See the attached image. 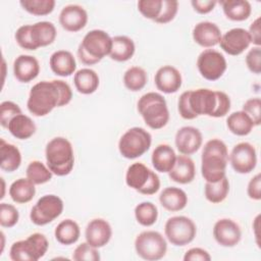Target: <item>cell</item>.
Listing matches in <instances>:
<instances>
[{"instance_id":"44","label":"cell","mask_w":261,"mask_h":261,"mask_svg":"<svg viewBox=\"0 0 261 261\" xmlns=\"http://www.w3.org/2000/svg\"><path fill=\"white\" fill-rule=\"evenodd\" d=\"M178 11V2L175 0H162V9L159 16L155 19L156 23L165 24L174 19Z\"/></svg>"},{"instance_id":"39","label":"cell","mask_w":261,"mask_h":261,"mask_svg":"<svg viewBox=\"0 0 261 261\" xmlns=\"http://www.w3.org/2000/svg\"><path fill=\"white\" fill-rule=\"evenodd\" d=\"M19 4L27 12L43 16L50 14L54 10L56 2L54 0H21Z\"/></svg>"},{"instance_id":"27","label":"cell","mask_w":261,"mask_h":261,"mask_svg":"<svg viewBox=\"0 0 261 261\" xmlns=\"http://www.w3.org/2000/svg\"><path fill=\"white\" fill-rule=\"evenodd\" d=\"M0 167L3 171L13 172L17 170L21 164V153L13 144L7 143L4 139L0 140Z\"/></svg>"},{"instance_id":"40","label":"cell","mask_w":261,"mask_h":261,"mask_svg":"<svg viewBox=\"0 0 261 261\" xmlns=\"http://www.w3.org/2000/svg\"><path fill=\"white\" fill-rule=\"evenodd\" d=\"M9 256L13 261H38L35 252L27 239L14 242L10 247Z\"/></svg>"},{"instance_id":"45","label":"cell","mask_w":261,"mask_h":261,"mask_svg":"<svg viewBox=\"0 0 261 261\" xmlns=\"http://www.w3.org/2000/svg\"><path fill=\"white\" fill-rule=\"evenodd\" d=\"M15 41L17 43V45L24 49V50H37L38 48L36 47L33 38H32V34H31V24H24L19 27L14 35Z\"/></svg>"},{"instance_id":"50","label":"cell","mask_w":261,"mask_h":261,"mask_svg":"<svg viewBox=\"0 0 261 261\" xmlns=\"http://www.w3.org/2000/svg\"><path fill=\"white\" fill-rule=\"evenodd\" d=\"M247 195L250 199L259 201L261 200V174L257 173L254 175L247 187Z\"/></svg>"},{"instance_id":"33","label":"cell","mask_w":261,"mask_h":261,"mask_svg":"<svg viewBox=\"0 0 261 261\" xmlns=\"http://www.w3.org/2000/svg\"><path fill=\"white\" fill-rule=\"evenodd\" d=\"M54 236L59 244L69 246L79 241L81 229L74 220L64 219L57 224L54 230Z\"/></svg>"},{"instance_id":"7","label":"cell","mask_w":261,"mask_h":261,"mask_svg":"<svg viewBox=\"0 0 261 261\" xmlns=\"http://www.w3.org/2000/svg\"><path fill=\"white\" fill-rule=\"evenodd\" d=\"M125 184L130 189L146 196L154 195L160 189V178L157 173L141 162H135L127 167Z\"/></svg>"},{"instance_id":"26","label":"cell","mask_w":261,"mask_h":261,"mask_svg":"<svg viewBox=\"0 0 261 261\" xmlns=\"http://www.w3.org/2000/svg\"><path fill=\"white\" fill-rule=\"evenodd\" d=\"M75 90L83 95H90L98 90L100 79L98 73L91 68H82L73 75Z\"/></svg>"},{"instance_id":"10","label":"cell","mask_w":261,"mask_h":261,"mask_svg":"<svg viewBox=\"0 0 261 261\" xmlns=\"http://www.w3.org/2000/svg\"><path fill=\"white\" fill-rule=\"evenodd\" d=\"M164 233L171 245L182 247L194 241L197 234V226L195 222L187 216H172L165 222Z\"/></svg>"},{"instance_id":"20","label":"cell","mask_w":261,"mask_h":261,"mask_svg":"<svg viewBox=\"0 0 261 261\" xmlns=\"http://www.w3.org/2000/svg\"><path fill=\"white\" fill-rule=\"evenodd\" d=\"M192 36L195 43L199 46L212 48L219 44L222 35L216 23L211 21H200L194 27Z\"/></svg>"},{"instance_id":"19","label":"cell","mask_w":261,"mask_h":261,"mask_svg":"<svg viewBox=\"0 0 261 261\" xmlns=\"http://www.w3.org/2000/svg\"><path fill=\"white\" fill-rule=\"evenodd\" d=\"M154 83L162 93L173 94L176 93L182 84V77L179 70L172 65H163L155 73Z\"/></svg>"},{"instance_id":"28","label":"cell","mask_w":261,"mask_h":261,"mask_svg":"<svg viewBox=\"0 0 261 261\" xmlns=\"http://www.w3.org/2000/svg\"><path fill=\"white\" fill-rule=\"evenodd\" d=\"M31 34L37 48L51 45L57 36L55 25L50 21H38L31 24Z\"/></svg>"},{"instance_id":"9","label":"cell","mask_w":261,"mask_h":261,"mask_svg":"<svg viewBox=\"0 0 261 261\" xmlns=\"http://www.w3.org/2000/svg\"><path fill=\"white\" fill-rule=\"evenodd\" d=\"M135 250L139 257L147 261L162 259L167 252V243L164 237L155 230H145L135 240Z\"/></svg>"},{"instance_id":"14","label":"cell","mask_w":261,"mask_h":261,"mask_svg":"<svg viewBox=\"0 0 261 261\" xmlns=\"http://www.w3.org/2000/svg\"><path fill=\"white\" fill-rule=\"evenodd\" d=\"M220 48L228 55L238 56L251 45V39L247 30L233 28L221 36Z\"/></svg>"},{"instance_id":"5","label":"cell","mask_w":261,"mask_h":261,"mask_svg":"<svg viewBox=\"0 0 261 261\" xmlns=\"http://www.w3.org/2000/svg\"><path fill=\"white\" fill-rule=\"evenodd\" d=\"M60 95L55 81H42L35 84L29 94L27 107L34 116L41 117L59 107Z\"/></svg>"},{"instance_id":"23","label":"cell","mask_w":261,"mask_h":261,"mask_svg":"<svg viewBox=\"0 0 261 261\" xmlns=\"http://www.w3.org/2000/svg\"><path fill=\"white\" fill-rule=\"evenodd\" d=\"M51 70L59 76H69L75 73L76 62L72 53L67 50H57L51 56L49 60Z\"/></svg>"},{"instance_id":"38","label":"cell","mask_w":261,"mask_h":261,"mask_svg":"<svg viewBox=\"0 0 261 261\" xmlns=\"http://www.w3.org/2000/svg\"><path fill=\"white\" fill-rule=\"evenodd\" d=\"M135 217L139 224L152 226L158 218V209L152 202H142L135 207Z\"/></svg>"},{"instance_id":"12","label":"cell","mask_w":261,"mask_h":261,"mask_svg":"<svg viewBox=\"0 0 261 261\" xmlns=\"http://www.w3.org/2000/svg\"><path fill=\"white\" fill-rule=\"evenodd\" d=\"M197 67L205 80L214 82L223 75L227 68V63L225 57L219 51L205 49L198 56Z\"/></svg>"},{"instance_id":"57","label":"cell","mask_w":261,"mask_h":261,"mask_svg":"<svg viewBox=\"0 0 261 261\" xmlns=\"http://www.w3.org/2000/svg\"><path fill=\"white\" fill-rule=\"evenodd\" d=\"M1 181H2V188H3V193L1 195V199H3V197H4V190H5V182H4V179L2 177H1Z\"/></svg>"},{"instance_id":"25","label":"cell","mask_w":261,"mask_h":261,"mask_svg":"<svg viewBox=\"0 0 261 261\" xmlns=\"http://www.w3.org/2000/svg\"><path fill=\"white\" fill-rule=\"evenodd\" d=\"M161 206L170 212L182 210L188 204V196L186 192L176 187H167L159 195Z\"/></svg>"},{"instance_id":"30","label":"cell","mask_w":261,"mask_h":261,"mask_svg":"<svg viewBox=\"0 0 261 261\" xmlns=\"http://www.w3.org/2000/svg\"><path fill=\"white\" fill-rule=\"evenodd\" d=\"M6 128L14 138L18 140H27L35 135L37 126L30 116L19 113L9 121Z\"/></svg>"},{"instance_id":"43","label":"cell","mask_w":261,"mask_h":261,"mask_svg":"<svg viewBox=\"0 0 261 261\" xmlns=\"http://www.w3.org/2000/svg\"><path fill=\"white\" fill-rule=\"evenodd\" d=\"M100 258L98 249L87 242L79 245L72 253V259L75 261H99Z\"/></svg>"},{"instance_id":"49","label":"cell","mask_w":261,"mask_h":261,"mask_svg":"<svg viewBox=\"0 0 261 261\" xmlns=\"http://www.w3.org/2000/svg\"><path fill=\"white\" fill-rule=\"evenodd\" d=\"M246 64L249 70L255 74L261 72V48L258 46L249 50L246 55Z\"/></svg>"},{"instance_id":"18","label":"cell","mask_w":261,"mask_h":261,"mask_svg":"<svg viewBox=\"0 0 261 261\" xmlns=\"http://www.w3.org/2000/svg\"><path fill=\"white\" fill-rule=\"evenodd\" d=\"M111 225L103 218H94L86 226V242L97 249L106 246L111 240Z\"/></svg>"},{"instance_id":"11","label":"cell","mask_w":261,"mask_h":261,"mask_svg":"<svg viewBox=\"0 0 261 261\" xmlns=\"http://www.w3.org/2000/svg\"><path fill=\"white\" fill-rule=\"evenodd\" d=\"M63 208L64 204L60 197L53 194L45 195L33 206L30 213V219L35 225L43 226L59 217Z\"/></svg>"},{"instance_id":"29","label":"cell","mask_w":261,"mask_h":261,"mask_svg":"<svg viewBox=\"0 0 261 261\" xmlns=\"http://www.w3.org/2000/svg\"><path fill=\"white\" fill-rule=\"evenodd\" d=\"M136 45L127 36H115L112 38V46L109 57L117 62H124L134 56Z\"/></svg>"},{"instance_id":"36","label":"cell","mask_w":261,"mask_h":261,"mask_svg":"<svg viewBox=\"0 0 261 261\" xmlns=\"http://www.w3.org/2000/svg\"><path fill=\"white\" fill-rule=\"evenodd\" d=\"M148 82V75L144 68L132 66L123 74L124 87L130 92H139L145 88Z\"/></svg>"},{"instance_id":"41","label":"cell","mask_w":261,"mask_h":261,"mask_svg":"<svg viewBox=\"0 0 261 261\" xmlns=\"http://www.w3.org/2000/svg\"><path fill=\"white\" fill-rule=\"evenodd\" d=\"M19 219L18 210L12 204L1 203L0 204V225L2 227H13Z\"/></svg>"},{"instance_id":"34","label":"cell","mask_w":261,"mask_h":261,"mask_svg":"<svg viewBox=\"0 0 261 261\" xmlns=\"http://www.w3.org/2000/svg\"><path fill=\"white\" fill-rule=\"evenodd\" d=\"M226 126L231 134L244 137L249 135L255 125L249 115L243 110H240L228 115L226 118Z\"/></svg>"},{"instance_id":"42","label":"cell","mask_w":261,"mask_h":261,"mask_svg":"<svg viewBox=\"0 0 261 261\" xmlns=\"http://www.w3.org/2000/svg\"><path fill=\"white\" fill-rule=\"evenodd\" d=\"M137 5L138 10L145 18L155 21L161 12L162 0H140Z\"/></svg>"},{"instance_id":"54","label":"cell","mask_w":261,"mask_h":261,"mask_svg":"<svg viewBox=\"0 0 261 261\" xmlns=\"http://www.w3.org/2000/svg\"><path fill=\"white\" fill-rule=\"evenodd\" d=\"M260 17H257L250 25L248 33L251 39V44L260 47L261 45V28H260Z\"/></svg>"},{"instance_id":"52","label":"cell","mask_w":261,"mask_h":261,"mask_svg":"<svg viewBox=\"0 0 261 261\" xmlns=\"http://www.w3.org/2000/svg\"><path fill=\"white\" fill-rule=\"evenodd\" d=\"M210 261L211 260V256L210 254L199 247H195V248H191L189 249L184 256V261Z\"/></svg>"},{"instance_id":"4","label":"cell","mask_w":261,"mask_h":261,"mask_svg":"<svg viewBox=\"0 0 261 261\" xmlns=\"http://www.w3.org/2000/svg\"><path fill=\"white\" fill-rule=\"evenodd\" d=\"M112 38L103 30L88 32L77 47V56L85 65H94L110 54Z\"/></svg>"},{"instance_id":"55","label":"cell","mask_w":261,"mask_h":261,"mask_svg":"<svg viewBox=\"0 0 261 261\" xmlns=\"http://www.w3.org/2000/svg\"><path fill=\"white\" fill-rule=\"evenodd\" d=\"M259 226H260V214H258L255 219H254V222H253V231H254V236H255V239H256V243L258 246H260V242H259V233H258V230H259Z\"/></svg>"},{"instance_id":"8","label":"cell","mask_w":261,"mask_h":261,"mask_svg":"<svg viewBox=\"0 0 261 261\" xmlns=\"http://www.w3.org/2000/svg\"><path fill=\"white\" fill-rule=\"evenodd\" d=\"M151 144V134L143 127L134 126L120 137L118 150L122 157L126 159H136L144 155L150 149Z\"/></svg>"},{"instance_id":"22","label":"cell","mask_w":261,"mask_h":261,"mask_svg":"<svg viewBox=\"0 0 261 261\" xmlns=\"http://www.w3.org/2000/svg\"><path fill=\"white\" fill-rule=\"evenodd\" d=\"M196 175V167L194 161L187 155L176 157L172 169L168 172L169 178L177 184L187 185L194 180Z\"/></svg>"},{"instance_id":"2","label":"cell","mask_w":261,"mask_h":261,"mask_svg":"<svg viewBox=\"0 0 261 261\" xmlns=\"http://www.w3.org/2000/svg\"><path fill=\"white\" fill-rule=\"evenodd\" d=\"M215 107V91L204 88L181 93L177 102L178 113L184 119L187 120L195 119L200 115L212 117Z\"/></svg>"},{"instance_id":"24","label":"cell","mask_w":261,"mask_h":261,"mask_svg":"<svg viewBox=\"0 0 261 261\" xmlns=\"http://www.w3.org/2000/svg\"><path fill=\"white\" fill-rule=\"evenodd\" d=\"M176 154L172 147L167 144H160L152 152L151 161L156 171L168 173L176 160Z\"/></svg>"},{"instance_id":"17","label":"cell","mask_w":261,"mask_h":261,"mask_svg":"<svg viewBox=\"0 0 261 261\" xmlns=\"http://www.w3.org/2000/svg\"><path fill=\"white\" fill-rule=\"evenodd\" d=\"M88 22V13L86 9L77 4L64 6L59 13V23L62 29L70 33H76L83 30Z\"/></svg>"},{"instance_id":"6","label":"cell","mask_w":261,"mask_h":261,"mask_svg":"<svg viewBox=\"0 0 261 261\" xmlns=\"http://www.w3.org/2000/svg\"><path fill=\"white\" fill-rule=\"evenodd\" d=\"M138 112L152 129L163 128L169 120V111L164 97L156 92L144 94L137 104Z\"/></svg>"},{"instance_id":"3","label":"cell","mask_w":261,"mask_h":261,"mask_svg":"<svg viewBox=\"0 0 261 261\" xmlns=\"http://www.w3.org/2000/svg\"><path fill=\"white\" fill-rule=\"evenodd\" d=\"M46 164L53 174L65 176L74 166V154L71 143L63 137L50 140L45 148Z\"/></svg>"},{"instance_id":"32","label":"cell","mask_w":261,"mask_h":261,"mask_svg":"<svg viewBox=\"0 0 261 261\" xmlns=\"http://www.w3.org/2000/svg\"><path fill=\"white\" fill-rule=\"evenodd\" d=\"M35 186L29 178L20 177L10 185L9 196L17 204L29 203L36 195Z\"/></svg>"},{"instance_id":"16","label":"cell","mask_w":261,"mask_h":261,"mask_svg":"<svg viewBox=\"0 0 261 261\" xmlns=\"http://www.w3.org/2000/svg\"><path fill=\"white\" fill-rule=\"evenodd\" d=\"M174 143L176 149L181 155L189 156L196 153L201 148L203 136L195 126H182L176 132Z\"/></svg>"},{"instance_id":"1","label":"cell","mask_w":261,"mask_h":261,"mask_svg":"<svg viewBox=\"0 0 261 261\" xmlns=\"http://www.w3.org/2000/svg\"><path fill=\"white\" fill-rule=\"evenodd\" d=\"M228 163V150L225 143L219 139L206 142L201 155V173L207 182L222 179Z\"/></svg>"},{"instance_id":"31","label":"cell","mask_w":261,"mask_h":261,"mask_svg":"<svg viewBox=\"0 0 261 261\" xmlns=\"http://www.w3.org/2000/svg\"><path fill=\"white\" fill-rule=\"evenodd\" d=\"M219 4L224 15L232 21H244L250 17L252 12L251 3L247 0H224Z\"/></svg>"},{"instance_id":"35","label":"cell","mask_w":261,"mask_h":261,"mask_svg":"<svg viewBox=\"0 0 261 261\" xmlns=\"http://www.w3.org/2000/svg\"><path fill=\"white\" fill-rule=\"evenodd\" d=\"M229 193V181L226 176L216 182L205 184L204 194L207 201L212 204H218L223 202Z\"/></svg>"},{"instance_id":"21","label":"cell","mask_w":261,"mask_h":261,"mask_svg":"<svg viewBox=\"0 0 261 261\" xmlns=\"http://www.w3.org/2000/svg\"><path fill=\"white\" fill-rule=\"evenodd\" d=\"M40 73V64L36 57L21 54L13 62L14 77L20 83H30Z\"/></svg>"},{"instance_id":"13","label":"cell","mask_w":261,"mask_h":261,"mask_svg":"<svg viewBox=\"0 0 261 261\" xmlns=\"http://www.w3.org/2000/svg\"><path fill=\"white\" fill-rule=\"evenodd\" d=\"M228 161L236 172L241 174L250 173L257 165L256 149L248 142H241L228 154Z\"/></svg>"},{"instance_id":"15","label":"cell","mask_w":261,"mask_h":261,"mask_svg":"<svg viewBox=\"0 0 261 261\" xmlns=\"http://www.w3.org/2000/svg\"><path fill=\"white\" fill-rule=\"evenodd\" d=\"M213 237L220 246L231 248L240 243L242 230L240 225L232 219L221 218L214 223Z\"/></svg>"},{"instance_id":"51","label":"cell","mask_w":261,"mask_h":261,"mask_svg":"<svg viewBox=\"0 0 261 261\" xmlns=\"http://www.w3.org/2000/svg\"><path fill=\"white\" fill-rule=\"evenodd\" d=\"M55 84L58 88L59 95H60V102H59V107L66 106L72 99V91L70 86L62 81V80H54Z\"/></svg>"},{"instance_id":"46","label":"cell","mask_w":261,"mask_h":261,"mask_svg":"<svg viewBox=\"0 0 261 261\" xmlns=\"http://www.w3.org/2000/svg\"><path fill=\"white\" fill-rule=\"evenodd\" d=\"M22 113L20 107L12 101H3L0 104V124L2 127H7L9 121L17 114Z\"/></svg>"},{"instance_id":"48","label":"cell","mask_w":261,"mask_h":261,"mask_svg":"<svg viewBox=\"0 0 261 261\" xmlns=\"http://www.w3.org/2000/svg\"><path fill=\"white\" fill-rule=\"evenodd\" d=\"M216 95V107L212 114V117L218 118L225 116L230 110V98L222 91H215Z\"/></svg>"},{"instance_id":"56","label":"cell","mask_w":261,"mask_h":261,"mask_svg":"<svg viewBox=\"0 0 261 261\" xmlns=\"http://www.w3.org/2000/svg\"><path fill=\"white\" fill-rule=\"evenodd\" d=\"M1 239H2V248H1V253H2L3 249H4V239H5L3 231H1Z\"/></svg>"},{"instance_id":"53","label":"cell","mask_w":261,"mask_h":261,"mask_svg":"<svg viewBox=\"0 0 261 261\" xmlns=\"http://www.w3.org/2000/svg\"><path fill=\"white\" fill-rule=\"evenodd\" d=\"M217 4V1L215 0H192L191 5L193 9L199 13V14H207L211 12L215 5Z\"/></svg>"},{"instance_id":"37","label":"cell","mask_w":261,"mask_h":261,"mask_svg":"<svg viewBox=\"0 0 261 261\" xmlns=\"http://www.w3.org/2000/svg\"><path fill=\"white\" fill-rule=\"evenodd\" d=\"M27 178L34 185H43L52 179L53 173L47 165L39 160L31 161L25 170Z\"/></svg>"},{"instance_id":"47","label":"cell","mask_w":261,"mask_h":261,"mask_svg":"<svg viewBox=\"0 0 261 261\" xmlns=\"http://www.w3.org/2000/svg\"><path fill=\"white\" fill-rule=\"evenodd\" d=\"M243 111L249 115L254 125H259L261 122V100L259 97L248 99L243 105Z\"/></svg>"}]
</instances>
